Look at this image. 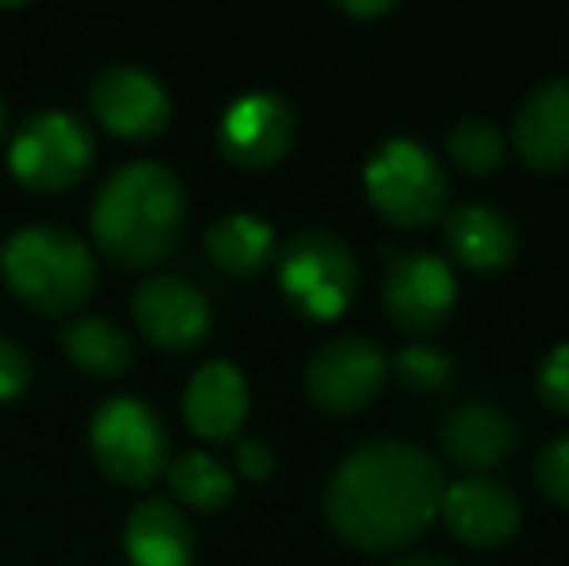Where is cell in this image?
<instances>
[{
	"label": "cell",
	"mask_w": 569,
	"mask_h": 566,
	"mask_svg": "<svg viewBox=\"0 0 569 566\" xmlns=\"http://www.w3.org/2000/svg\"><path fill=\"white\" fill-rule=\"evenodd\" d=\"M446 474L422 446L372 438L345 454L326 485V520L349 547L391 552L438 520Z\"/></svg>",
	"instance_id": "cell-1"
},
{
	"label": "cell",
	"mask_w": 569,
	"mask_h": 566,
	"mask_svg": "<svg viewBox=\"0 0 569 566\" xmlns=\"http://www.w3.org/2000/svg\"><path fill=\"white\" fill-rule=\"evenodd\" d=\"M182 226L187 190L156 159H136L113 171L90 206L93 245L117 268H156L174 252Z\"/></svg>",
	"instance_id": "cell-2"
},
{
	"label": "cell",
	"mask_w": 569,
	"mask_h": 566,
	"mask_svg": "<svg viewBox=\"0 0 569 566\" xmlns=\"http://www.w3.org/2000/svg\"><path fill=\"white\" fill-rule=\"evenodd\" d=\"M0 276L23 307L47 318L86 307V299L98 287V265H93L90 245L51 226L16 229L0 245Z\"/></svg>",
	"instance_id": "cell-3"
},
{
	"label": "cell",
	"mask_w": 569,
	"mask_h": 566,
	"mask_svg": "<svg viewBox=\"0 0 569 566\" xmlns=\"http://www.w3.org/2000/svg\"><path fill=\"white\" fill-rule=\"evenodd\" d=\"M365 195L368 206L391 221L396 229H422L446 218V167L419 140H383L365 163Z\"/></svg>",
	"instance_id": "cell-4"
},
{
	"label": "cell",
	"mask_w": 569,
	"mask_h": 566,
	"mask_svg": "<svg viewBox=\"0 0 569 566\" xmlns=\"http://www.w3.org/2000/svg\"><path fill=\"white\" fill-rule=\"evenodd\" d=\"M276 272L283 299L315 322H333L349 310L360 287L352 249L330 229H302L276 252Z\"/></svg>",
	"instance_id": "cell-5"
},
{
	"label": "cell",
	"mask_w": 569,
	"mask_h": 566,
	"mask_svg": "<svg viewBox=\"0 0 569 566\" xmlns=\"http://www.w3.org/2000/svg\"><path fill=\"white\" fill-rule=\"evenodd\" d=\"M90 454L106 477L148 489L171 466V443L159 411L140 396H109L90 416Z\"/></svg>",
	"instance_id": "cell-6"
},
{
	"label": "cell",
	"mask_w": 569,
	"mask_h": 566,
	"mask_svg": "<svg viewBox=\"0 0 569 566\" xmlns=\"http://www.w3.org/2000/svg\"><path fill=\"white\" fill-rule=\"evenodd\" d=\"M93 163V137L74 113H31L8 143V171L36 195H62L86 179Z\"/></svg>",
	"instance_id": "cell-7"
},
{
	"label": "cell",
	"mask_w": 569,
	"mask_h": 566,
	"mask_svg": "<svg viewBox=\"0 0 569 566\" xmlns=\"http://www.w3.org/2000/svg\"><path fill=\"white\" fill-rule=\"evenodd\" d=\"M388 377V357L372 338L341 334L326 341L307 365V400L322 416H357L376 400Z\"/></svg>",
	"instance_id": "cell-8"
},
{
	"label": "cell",
	"mask_w": 569,
	"mask_h": 566,
	"mask_svg": "<svg viewBox=\"0 0 569 566\" xmlns=\"http://www.w3.org/2000/svg\"><path fill=\"white\" fill-rule=\"evenodd\" d=\"M457 307L453 268L435 252H399L383 276V315L411 338L442 330Z\"/></svg>",
	"instance_id": "cell-9"
},
{
	"label": "cell",
	"mask_w": 569,
	"mask_h": 566,
	"mask_svg": "<svg viewBox=\"0 0 569 566\" xmlns=\"http://www.w3.org/2000/svg\"><path fill=\"white\" fill-rule=\"evenodd\" d=\"M90 113L120 140H156L171 125V93L151 70L136 62H113L90 82Z\"/></svg>",
	"instance_id": "cell-10"
},
{
	"label": "cell",
	"mask_w": 569,
	"mask_h": 566,
	"mask_svg": "<svg viewBox=\"0 0 569 566\" xmlns=\"http://www.w3.org/2000/svg\"><path fill=\"white\" fill-rule=\"evenodd\" d=\"M295 132H299V121H295L291 101L276 90H252L240 93L221 113L218 148L240 171H263L291 151Z\"/></svg>",
	"instance_id": "cell-11"
},
{
	"label": "cell",
	"mask_w": 569,
	"mask_h": 566,
	"mask_svg": "<svg viewBox=\"0 0 569 566\" xmlns=\"http://www.w3.org/2000/svg\"><path fill=\"white\" fill-rule=\"evenodd\" d=\"M136 330L167 354H187L202 346V338L213 326L210 299L202 287H194L182 276H148L132 295Z\"/></svg>",
	"instance_id": "cell-12"
},
{
	"label": "cell",
	"mask_w": 569,
	"mask_h": 566,
	"mask_svg": "<svg viewBox=\"0 0 569 566\" xmlns=\"http://www.w3.org/2000/svg\"><path fill=\"white\" fill-rule=\"evenodd\" d=\"M438 516L450 528V536L461 539L465 547L492 552L519 532L523 508H519L516 493L508 485L492 481V477H461V481L446 485Z\"/></svg>",
	"instance_id": "cell-13"
},
{
	"label": "cell",
	"mask_w": 569,
	"mask_h": 566,
	"mask_svg": "<svg viewBox=\"0 0 569 566\" xmlns=\"http://www.w3.org/2000/svg\"><path fill=\"white\" fill-rule=\"evenodd\" d=\"M511 140L531 171H569V78H547L519 101Z\"/></svg>",
	"instance_id": "cell-14"
},
{
	"label": "cell",
	"mask_w": 569,
	"mask_h": 566,
	"mask_svg": "<svg viewBox=\"0 0 569 566\" xmlns=\"http://www.w3.org/2000/svg\"><path fill=\"white\" fill-rule=\"evenodd\" d=\"M248 404L252 396H248L244 373L232 361H206L182 393V419L206 443H226V438L240 435Z\"/></svg>",
	"instance_id": "cell-15"
},
{
	"label": "cell",
	"mask_w": 569,
	"mask_h": 566,
	"mask_svg": "<svg viewBox=\"0 0 569 566\" xmlns=\"http://www.w3.org/2000/svg\"><path fill=\"white\" fill-rule=\"evenodd\" d=\"M442 450L469 477H485L488 469L503 466L511 458V450H516V424L496 404H461L442 424Z\"/></svg>",
	"instance_id": "cell-16"
},
{
	"label": "cell",
	"mask_w": 569,
	"mask_h": 566,
	"mask_svg": "<svg viewBox=\"0 0 569 566\" xmlns=\"http://www.w3.org/2000/svg\"><path fill=\"white\" fill-rule=\"evenodd\" d=\"M446 249L469 272H503L519 252V234L511 218L496 206L465 202L446 214Z\"/></svg>",
	"instance_id": "cell-17"
},
{
	"label": "cell",
	"mask_w": 569,
	"mask_h": 566,
	"mask_svg": "<svg viewBox=\"0 0 569 566\" xmlns=\"http://www.w3.org/2000/svg\"><path fill=\"white\" fill-rule=\"evenodd\" d=\"M124 555L132 566H190L194 528L174 500L148 497L124 520Z\"/></svg>",
	"instance_id": "cell-18"
},
{
	"label": "cell",
	"mask_w": 569,
	"mask_h": 566,
	"mask_svg": "<svg viewBox=\"0 0 569 566\" xmlns=\"http://www.w3.org/2000/svg\"><path fill=\"white\" fill-rule=\"evenodd\" d=\"M276 229L268 226L256 214H226L206 229V257L218 272L248 280V276H260L263 268L276 260Z\"/></svg>",
	"instance_id": "cell-19"
},
{
	"label": "cell",
	"mask_w": 569,
	"mask_h": 566,
	"mask_svg": "<svg viewBox=\"0 0 569 566\" xmlns=\"http://www.w3.org/2000/svg\"><path fill=\"white\" fill-rule=\"evenodd\" d=\"M62 354L86 377L113 380L132 365V338L117 322H109V318L82 315L70 318L67 330H62Z\"/></svg>",
	"instance_id": "cell-20"
},
{
	"label": "cell",
	"mask_w": 569,
	"mask_h": 566,
	"mask_svg": "<svg viewBox=\"0 0 569 566\" xmlns=\"http://www.w3.org/2000/svg\"><path fill=\"white\" fill-rule=\"evenodd\" d=\"M163 477H167V485H171L174 500L194 508V513H218V508L229 505L232 489H237L229 466H221V461L206 450L179 454V458L167 466Z\"/></svg>",
	"instance_id": "cell-21"
},
{
	"label": "cell",
	"mask_w": 569,
	"mask_h": 566,
	"mask_svg": "<svg viewBox=\"0 0 569 566\" xmlns=\"http://www.w3.org/2000/svg\"><path fill=\"white\" fill-rule=\"evenodd\" d=\"M446 156H450V163L461 175L480 179V175H492L503 163L508 140H503V132L488 117H465L446 137Z\"/></svg>",
	"instance_id": "cell-22"
},
{
	"label": "cell",
	"mask_w": 569,
	"mask_h": 566,
	"mask_svg": "<svg viewBox=\"0 0 569 566\" xmlns=\"http://www.w3.org/2000/svg\"><path fill=\"white\" fill-rule=\"evenodd\" d=\"M450 357L438 354L430 346H407L396 357V377L399 385L415 388V393H438L450 380Z\"/></svg>",
	"instance_id": "cell-23"
},
{
	"label": "cell",
	"mask_w": 569,
	"mask_h": 566,
	"mask_svg": "<svg viewBox=\"0 0 569 566\" xmlns=\"http://www.w3.org/2000/svg\"><path fill=\"white\" fill-rule=\"evenodd\" d=\"M535 481L555 505L569 508V435L550 438L535 458Z\"/></svg>",
	"instance_id": "cell-24"
},
{
	"label": "cell",
	"mask_w": 569,
	"mask_h": 566,
	"mask_svg": "<svg viewBox=\"0 0 569 566\" xmlns=\"http://www.w3.org/2000/svg\"><path fill=\"white\" fill-rule=\"evenodd\" d=\"M539 396L550 411L569 416V341L555 346L539 365Z\"/></svg>",
	"instance_id": "cell-25"
},
{
	"label": "cell",
	"mask_w": 569,
	"mask_h": 566,
	"mask_svg": "<svg viewBox=\"0 0 569 566\" xmlns=\"http://www.w3.org/2000/svg\"><path fill=\"white\" fill-rule=\"evenodd\" d=\"M31 385V361L12 338L0 334V404H12Z\"/></svg>",
	"instance_id": "cell-26"
},
{
	"label": "cell",
	"mask_w": 569,
	"mask_h": 566,
	"mask_svg": "<svg viewBox=\"0 0 569 566\" xmlns=\"http://www.w3.org/2000/svg\"><path fill=\"white\" fill-rule=\"evenodd\" d=\"M237 469L248 477V481H268L271 469H276V454L263 438H240L237 443Z\"/></svg>",
	"instance_id": "cell-27"
},
{
	"label": "cell",
	"mask_w": 569,
	"mask_h": 566,
	"mask_svg": "<svg viewBox=\"0 0 569 566\" xmlns=\"http://www.w3.org/2000/svg\"><path fill=\"white\" fill-rule=\"evenodd\" d=\"M338 8L345 16H352V20H376V16H388L396 4H391V0H376V4H352V0H341Z\"/></svg>",
	"instance_id": "cell-28"
},
{
	"label": "cell",
	"mask_w": 569,
	"mask_h": 566,
	"mask_svg": "<svg viewBox=\"0 0 569 566\" xmlns=\"http://www.w3.org/2000/svg\"><path fill=\"white\" fill-rule=\"evenodd\" d=\"M391 566H450V563L438 559V555H407V559H396Z\"/></svg>",
	"instance_id": "cell-29"
},
{
	"label": "cell",
	"mask_w": 569,
	"mask_h": 566,
	"mask_svg": "<svg viewBox=\"0 0 569 566\" xmlns=\"http://www.w3.org/2000/svg\"><path fill=\"white\" fill-rule=\"evenodd\" d=\"M8 137V106H4V98H0V140Z\"/></svg>",
	"instance_id": "cell-30"
}]
</instances>
